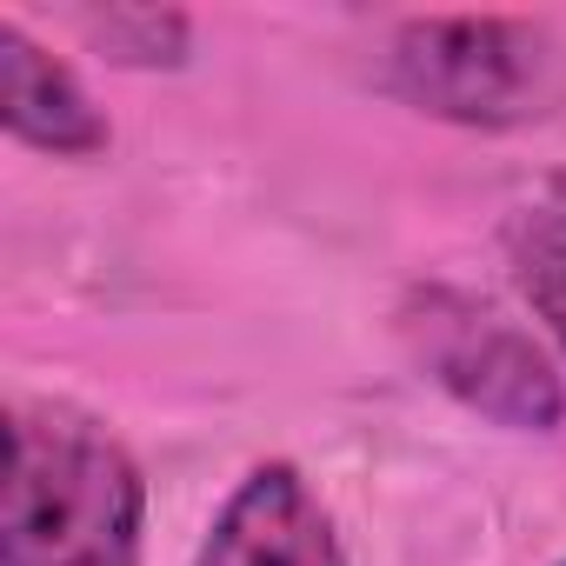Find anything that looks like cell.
Segmentation results:
<instances>
[{
	"mask_svg": "<svg viewBox=\"0 0 566 566\" xmlns=\"http://www.w3.org/2000/svg\"><path fill=\"white\" fill-rule=\"evenodd\" d=\"M147 480L107 420L67 400L8 413L0 566H140Z\"/></svg>",
	"mask_w": 566,
	"mask_h": 566,
	"instance_id": "1",
	"label": "cell"
},
{
	"mask_svg": "<svg viewBox=\"0 0 566 566\" xmlns=\"http://www.w3.org/2000/svg\"><path fill=\"white\" fill-rule=\"evenodd\" d=\"M380 87L427 120L506 134L566 101V48L520 14H427L387 34Z\"/></svg>",
	"mask_w": 566,
	"mask_h": 566,
	"instance_id": "2",
	"label": "cell"
},
{
	"mask_svg": "<svg viewBox=\"0 0 566 566\" xmlns=\"http://www.w3.org/2000/svg\"><path fill=\"white\" fill-rule=\"evenodd\" d=\"M400 334L413 360L480 420L513 433H553L566 420V387L546 347L520 321H506L493 301L460 287H420L400 307Z\"/></svg>",
	"mask_w": 566,
	"mask_h": 566,
	"instance_id": "3",
	"label": "cell"
},
{
	"mask_svg": "<svg viewBox=\"0 0 566 566\" xmlns=\"http://www.w3.org/2000/svg\"><path fill=\"white\" fill-rule=\"evenodd\" d=\"M200 566H347V546L301 467L266 460L220 500Z\"/></svg>",
	"mask_w": 566,
	"mask_h": 566,
	"instance_id": "4",
	"label": "cell"
},
{
	"mask_svg": "<svg viewBox=\"0 0 566 566\" xmlns=\"http://www.w3.org/2000/svg\"><path fill=\"white\" fill-rule=\"evenodd\" d=\"M0 120H8V134L21 147L54 154V160H94L114 140V127L94 107V94L81 87V74L61 54H48L14 14L0 21Z\"/></svg>",
	"mask_w": 566,
	"mask_h": 566,
	"instance_id": "5",
	"label": "cell"
},
{
	"mask_svg": "<svg viewBox=\"0 0 566 566\" xmlns=\"http://www.w3.org/2000/svg\"><path fill=\"white\" fill-rule=\"evenodd\" d=\"M81 28L120 67H187L193 54V21L174 8H107V14H81Z\"/></svg>",
	"mask_w": 566,
	"mask_h": 566,
	"instance_id": "6",
	"label": "cell"
},
{
	"mask_svg": "<svg viewBox=\"0 0 566 566\" xmlns=\"http://www.w3.org/2000/svg\"><path fill=\"white\" fill-rule=\"evenodd\" d=\"M513 273L520 294L533 301V314L546 321V334L566 347V213H526L513 233Z\"/></svg>",
	"mask_w": 566,
	"mask_h": 566,
	"instance_id": "7",
	"label": "cell"
},
{
	"mask_svg": "<svg viewBox=\"0 0 566 566\" xmlns=\"http://www.w3.org/2000/svg\"><path fill=\"white\" fill-rule=\"evenodd\" d=\"M559 566H566V559H559Z\"/></svg>",
	"mask_w": 566,
	"mask_h": 566,
	"instance_id": "8",
	"label": "cell"
}]
</instances>
